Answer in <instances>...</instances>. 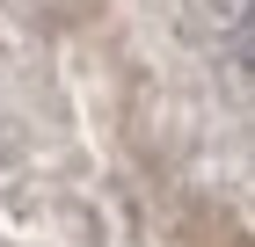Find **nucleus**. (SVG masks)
Instances as JSON below:
<instances>
[]
</instances>
